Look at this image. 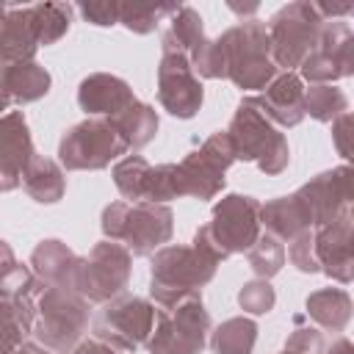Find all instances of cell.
Segmentation results:
<instances>
[{
    "label": "cell",
    "mask_w": 354,
    "mask_h": 354,
    "mask_svg": "<svg viewBox=\"0 0 354 354\" xmlns=\"http://www.w3.org/2000/svg\"><path fill=\"white\" fill-rule=\"evenodd\" d=\"M307 224H329L332 218H337L343 210H348V199H351V169L340 166L335 171L321 174L318 180H313L310 185H304L296 194Z\"/></svg>",
    "instance_id": "obj_2"
},
{
    "label": "cell",
    "mask_w": 354,
    "mask_h": 354,
    "mask_svg": "<svg viewBox=\"0 0 354 354\" xmlns=\"http://www.w3.org/2000/svg\"><path fill=\"white\" fill-rule=\"evenodd\" d=\"M315 260L324 266L326 274H332L337 282H351V213L343 210L337 218H332L318 238H313Z\"/></svg>",
    "instance_id": "obj_4"
},
{
    "label": "cell",
    "mask_w": 354,
    "mask_h": 354,
    "mask_svg": "<svg viewBox=\"0 0 354 354\" xmlns=\"http://www.w3.org/2000/svg\"><path fill=\"white\" fill-rule=\"evenodd\" d=\"M290 257H293V263L301 271H318V260H315V249H313V235L310 232L296 235V243L290 249Z\"/></svg>",
    "instance_id": "obj_11"
},
{
    "label": "cell",
    "mask_w": 354,
    "mask_h": 354,
    "mask_svg": "<svg viewBox=\"0 0 354 354\" xmlns=\"http://www.w3.org/2000/svg\"><path fill=\"white\" fill-rule=\"evenodd\" d=\"M329 354H351V343H348L346 337H337V340L332 343V348H329Z\"/></svg>",
    "instance_id": "obj_13"
},
{
    "label": "cell",
    "mask_w": 354,
    "mask_h": 354,
    "mask_svg": "<svg viewBox=\"0 0 354 354\" xmlns=\"http://www.w3.org/2000/svg\"><path fill=\"white\" fill-rule=\"evenodd\" d=\"M354 36L348 22H332L318 33L315 47L304 58V75L310 80H335L351 75Z\"/></svg>",
    "instance_id": "obj_3"
},
{
    "label": "cell",
    "mask_w": 354,
    "mask_h": 354,
    "mask_svg": "<svg viewBox=\"0 0 354 354\" xmlns=\"http://www.w3.org/2000/svg\"><path fill=\"white\" fill-rule=\"evenodd\" d=\"M263 105L271 108V113L282 122V124H299L304 116V94H301V83L296 75H285L279 77L271 91L266 94Z\"/></svg>",
    "instance_id": "obj_5"
},
{
    "label": "cell",
    "mask_w": 354,
    "mask_h": 354,
    "mask_svg": "<svg viewBox=\"0 0 354 354\" xmlns=\"http://www.w3.org/2000/svg\"><path fill=\"white\" fill-rule=\"evenodd\" d=\"M307 313L326 329L340 332L348 318H351V299L343 288H329V290H318L307 299Z\"/></svg>",
    "instance_id": "obj_6"
},
{
    "label": "cell",
    "mask_w": 354,
    "mask_h": 354,
    "mask_svg": "<svg viewBox=\"0 0 354 354\" xmlns=\"http://www.w3.org/2000/svg\"><path fill=\"white\" fill-rule=\"evenodd\" d=\"M304 108L321 122H329V119L335 122L340 113H346L348 102H346V94L335 86H313L304 97Z\"/></svg>",
    "instance_id": "obj_7"
},
{
    "label": "cell",
    "mask_w": 354,
    "mask_h": 354,
    "mask_svg": "<svg viewBox=\"0 0 354 354\" xmlns=\"http://www.w3.org/2000/svg\"><path fill=\"white\" fill-rule=\"evenodd\" d=\"M274 22H277L274 25V50H277L279 64L293 66V64L304 61L321 33V14L315 11V6L296 3V6L285 8Z\"/></svg>",
    "instance_id": "obj_1"
},
{
    "label": "cell",
    "mask_w": 354,
    "mask_h": 354,
    "mask_svg": "<svg viewBox=\"0 0 354 354\" xmlns=\"http://www.w3.org/2000/svg\"><path fill=\"white\" fill-rule=\"evenodd\" d=\"M282 257H285L282 246H279L277 241L266 238V241H260V246L254 249V254H252V266H254V271H260L263 263H268V274H274V271H279Z\"/></svg>",
    "instance_id": "obj_9"
},
{
    "label": "cell",
    "mask_w": 354,
    "mask_h": 354,
    "mask_svg": "<svg viewBox=\"0 0 354 354\" xmlns=\"http://www.w3.org/2000/svg\"><path fill=\"white\" fill-rule=\"evenodd\" d=\"M238 335H232V321L224 326V332L216 337V351L218 354H246L254 343V324L238 321Z\"/></svg>",
    "instance_id": "obj_8"
},
{
    "label": "cell",
    "mask_w": 354,
    "mask_h": 354,
    "mask_svg": "<svg viewBox=\"0 0 354 354\" xmlns=\"http://www.w3.org/2000/svg\"><path fill=\"white\" fill-rule=\"evenodd\" d=\"M241 304L249 307L252 313H266L271 304H274V293L266 282H252L246 285V290L241 293Z\"/></svg>",
    "instance_id": "obj_10"
},
{
    "label": "cell",
    "mask_w": 354,
    "mask_h": 354,
    "mask_svg": "<svg viewBox=\"0 0 354 354\" xmlns=\"http://www.w3.org/2000/svg\"><path fill=\"white\" fill-rule=\"evenodd\" d=\"M285 354H288V351H285Z\"/></svg>",
    "instance_id": "obj_14"
},
{
    "label": "cell",
    "mask_w": 354,
    "mask_h": 354,
    "mask_svg": "<svg viewBox=\"0 0 354 354\" xmlns=\"http://www.w3.org/2000/svg\"><path fill=\"white\" fill-rule=\"evenodd\" d=\"M348 124H351V116H348V111H346V113H340L337 122H335V138H337V149H340L343 158H348V152H351V149H348V141H346Z\"/></svg>",
    "instance_id": "obj_12"
}]
</instances>
